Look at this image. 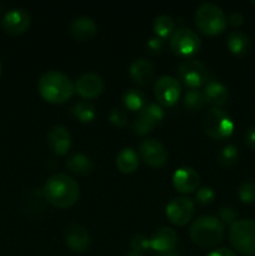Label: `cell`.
<instances>
[{
  "mask_svg": "<svg viewBox=\"0 0 255 256\" xmlns=\"http://www.w3.org/2000/svg\"><path fill=\"white\" fill-rule=\"evenodd\" d=\"M226 45L230 52L239 58L246 56L250 52V50H252V42H250L249 36L240 32H230L228 35Z\"/></svg>",
  "mask_w": 255,
  "mask_h": 256,
  "instance_id": "21",
  "label": "cell"
},
{
  "mask_svg": "<svg viewBox=\"0 0 255 256\" xmlns=\"http://www.w3.org/2000/svg\"><path fill=\"white\" fill-rule=\"evenodd\" d=\"M218 160H219L220 164L225 168L234 166L238 162V160H239V149L232 144L226 145V146L222 148V152H219Z\"/></svg>",
  "mask_w": 255,
  "mask_h": 256,
  "instance_id": "28",
  "label": "cell"
},
{
  "mask_svg": "<svg viewBox=\"0 0 255 256\" xmlns=\"http://www.w3.org/2000/svg\"><path fill=\"white\" fill-rule=\"evenodd\" d=\"M130 249H132V252H139V254L144 252L145 250L150 249L149 238H146L145 235L142 234L135 235L132 239V242H130Z\"/></svg>",
  "mask_w": 255,
  "mask_h": 256,
  "instance_id": "35",
  "label": "cell"
},
{
  "mask_svg": "<svg viewBox=\"0 0 255 256\" xmlns=\"http://www.w3.org/2000/svg\"><path fill=\"white\" fill-rule=\"evenodd\" d=\"M206 105L204 92L198 89H190L184 96V106L190 112H199Z\"/></svg>",
  "mask_w": 255,
  "mask_h": 256,
  "instance_id": "27",
  "label": "cell"
},
{
  "mask_svg": "<svg viewBox=\"0 0 255 256\" xmlns=\"http://www.w3.org/2000/svg\"><path fill=\"white\" fill-rule=\"evenodd\" d=\"M195 24L199 32L206 36L222 34L228 26V19L224 10L212 2L199 5L194 15Z\"/></svg>",
  "mask_w": 255,
  "mask_h": 256,
  "instance_id": "4",
  "label": "cell"
},
{
  "mask_svg": "<svg viewBox=\"0 0 255 256\" xmlns=\"http://www.w3.org/2000/svg\"><path fill=\"white\" fill-rule=\"evenodd\" d=\"M30 24H32L30 14L22 8H15V9L6 12L2 20V29L12 36H18V35L26 32L29 30Z\"/></svg>",
  "mask_w": 255,
  "mask_h": 256,
  "instance_id": "12",
  "label": "cell"
},
{
  "mask_svg": "<svg viewBox=\"0 0 255 256\" xmlns=\"http://www.w3.org/2000/svg\"><path fill=\"white\" fill-rule=\"evenodd\" d=\"M208 256H238L232 250L225 249V248H222V249H216L214 252H210Z\"/></svg>",
  "mask_w": 255,
  "mask_h": 256,
  "instance_id": "39",
  "label": "cell"
},
{
  "mask_svg": "<svg viewBox=\"0 0 255 256\" xmlns=\"http://www.w3.org/2000/svg\"><path fill=\"white\" fill-rule=\"evenodd\" d=\"M109 122H112V125H114L115 128H122L126 126L128 124V114L125 110L119 109V108H115L110 112L109 114Z\"/></svg>",
  "mask_w": 255,
  "mask_h": 256,
  "instance_id": "32",
  "label": "cell"
},
{
  "mask_svg": "<svg viewBox=\"0 0 255 256\" xmlns=\"http://www.w3.org/2000/svg\"><path fill=\"white\" fill-rule=\"evenodd\" d=\"M38 90L45 102L60 105L72 99L75 94V84L64 72L52 70L42 75L38 82Z\"/></svg>",
  "mask_w": 255,
  "mask_h": 256,
  "instance_id": "2",
  "label": "cell"
},
{
  "mask_svg": "<svg viewBox=\"0 0 255 256\" xmlns=\"http://www.w3.org/2000/svg\"><path fill=\"white\" fill-rule=\"evenodd\" d=\"M192 242L202 249H212L222 244L225 236V226L218 218L204 215L195 220L189 230Z\"/></svg>",
  "mask_w": 255,
  "mask_h": 256,
  "instance_id": "3",
  "label": "cell"
},
{
  "mask_svg": "<svg viewBox=\"0 0 255 256\" xmlns=\"http://www.w3.org/2000/svg\"><path fill=\"white\" fill-rule=\"evenodd\" d=\"M139 158L149 165L150 168L160 169L166 165L168 159H169V152L164 146L162 142L156 139H148L142 140L139 145Z\"/></svg>",
  "mask_w": 255,
  "mask_h": 256,
  "instance_id": "9",
  "label": "cell"
},
{
  "mask_svg": "<svg viewBox=\"0 0 255 256\" xmlns=\"http://www.w3.org/2000/svg\"><path fill=\"white\" fill-rule=\"evenodd\" d=\"M200 182L199 174L192 168H180L172 175V185L182 194H192Z\"/></svg>",
  "mask_w": 255,
  "mask_h": 256,
  "instance_id": "17",
  "label": "cell"
},
{
  "mask_svg": "<svg viewBox=\"0 0 255 256\" xmlns=\"http://www.w3.org/2000/svg\"><path fill=\"white\" fill-rule=\"evenodd\" d=\"M142 114L145 115L149 120H152L155 125H159L165 118V112L162 106L159 104H155V102L148 104L146 108L142 112Z\"/></svg>",
  "mask_w": 255,
  "mask_h": 256,
  "instance_id": "30",
  "label": "cell"
},
{
  "mask_svg": "<svg viewBox=\"0 0 255 256\" xmlns=\"http://www.w3.org/2000/svg\"><path fill=\"white\" fill-rule=\"evenodd\" d=\"M202 126L210 139L219 142L232 136L235 129L232 116L220 108H212L205 112L202 119Z\"/></svg>",
  "mask_w": 255,
  "mask_h": 256,
  "instance_id": "5",
  "label": "cell"
},
{
  "mask_svg": "<svg viewBox=\"0 0 255 256\" xmlns=\"http://www.w3.org/2000/svg\"><path fill=\"white\" fill-rule=\"evenodd\" d=\"M170 49L178 56L190 59L202 49V39L194 30L182 28L172 34L170 40Z\"/></svg>",
  "mask_w": 255,
  "mask_h": 256,
  "instance_id": "8",
  "label": "cell"
},
{
  "mask_svg": "<svg viewBox=\"0 0 255 256\" xmlns=\"http://www.w3.org/2000/svg\"><path fill=\"white\" fill-rule=\"evenodd\" d=\"M72 115L80 122L89 124L96 119V109L92 102L82 100L72 108Z\"/></svg>",
  "mask_w": 255,
  "mask_h": 256,
  "instance_id": "25",
  "label": "cell"
},
{
  "mask_svg": "<svg viewBox=\"0 0 255 256\" xmlns=\"http://www.w3.org/2000/svg\"><path fill=\"white\" fill-rule=\"evenodd\" d=\"M66 168L72 174L79 175V176H86V175L92 174L94 170V162L88 155L78 152L68 159Z\"/></svg>",
  "mask_w": 255,
  "mask_h": 256,
  "instance_id": "23",
  "label": "cell"
},
{
  "mask_svg": "<svg viewBox=\"0 0 255 256\" xmlns=\"http://www.w3.org/2000/svg\"><path fill=\"white\" fill-rule=\"evenodd\" d=\"M204 96L206 104L212 105L214 108H219L228 104L230 94L229 89L224 84H222L219 82H215V80H212V82H209L205 85Z\"/></svg>",
  "mask_w": 255,
  "mask_h": 256,
  "instance_id": "20",
  "label": "cell"
},
{
  "mask_svg": "<svg viewBox=\"0 0 255 256\" xmlns=\"http://www.w3.org/2000/svg\"><path fill=\"white\" fill-rule=\"evenodd\" d=\"M48 144L52 152L58 156H65L72 149V135L68 128L55 125L48 134Z\"/></svg>",
  "mask_w": 255,
  "mask_h": 256,
  "instance_id": "16",
  "label": "cell"
},
{
  "mask_svg": "<svg viewBox=\"0 0 255 256\" xmlns=\"http://www.w3.org/2000/svg\"><path fill=\"white\" fill-rule=\"evenodd\" d=\"M230 244L240 254L255 256V220H238L230 226Z\"/></svg>",
  "mask_w": 255,
  "mask_h": 256,
  "instance_id": "6",
  "label": "cell"
},
{
  "mask_svg": "<svg viewBox=\"0 0 255 256\" xmlns=\"http://www.w3.org/2000/svg\"><path fill=\"white\" fill-rule=\"evenodd\" d=\"M42 195L52 206L58 209H70L80 199V185L68 174H55L46 180Z\"/></svg>",
  "mask_w": 255,
  "mask_h": 256,
  "instance_id": "1",
  "label": "cell"
},
{
  "mask_svg": "<svg viewBox=\"0 0 255 256\" xmlns=\"http://www.w3.org/2000/svg\"><path fill=\"white\" fill-rule=\"evenodd\" d=\"M70 32L78 42H89L98 34V25L92 18L80 16L72 20Z\"/></svg>",
  "mask_w": 255,
  "mask_h": 256,
  "instance_id": "18",
  "label": "cell"
},
{
  "mask_svg": "<svg viewBox=\"0 0 255 256\" xmlns=\"http://www.w3.org/2000/svg\"><path fill=\"white\" fill-rule=\"evenodd\" d=\"M2 62H0V76H2Z\"/></svg>",
  "mask_w": 255,
  "mask_h": 256,
  "instance_id": "42",
  "label": "cell"
},
{
  "mask_svg": "<svg viewBox=\"0 0 255 256\" xmlns=\"http://www.w3.org/2000/svg\"><path fill=\"white\" fill-rule=\"evenodd\" d=\"M244 140H245V144L250 148V149L255 150V126L249 128L246 130L244 135Z\"/></svg>",
  "mask_w": 255,
  "mask_h": 256,
  "instance_id": "37",
  "label": "cell"
},
{
  "mask_svg": "<svg viewBox=\"0 0 255 256\" xmlns=\"http://www.w3.org/2000/svg\"><path fill=\"white\" fill-rule=\"evenodd\" d=\"M65 244L72 252H85L92 245V236L86 228L79 224H72L66 228L64 232Z\"/></svg>",
  "mask_w": 255,
  "mask_h": 256,
  "instance_id": "15",
  "label": "cell"
},
{
  "mask_svg": "<svg viewBox=\"0 0 255 256\" xmlns=\"http://www.w3.org/2000/svg\"><path fill=\"white\" fill-rule=\"evenodd\" d=\"M105 82L98 74L86 72L82 75L75 82V92L85 100H92L99 98L104 92Z\"/></svg>",
  "mask_w": 255,
  "mask_h": 256,
  "instance_id": "14",
  "label": "cell"
},
{
  "mask_svg": "<svg viewBox=\"0 0 255 256\" xmlns=\"http://www.w3.org/2000/svg\"><path fill=\"white\" fill-rule=\"evenodd\" d=\"M154 94L159 105L165 108H172L179 102L182 95V84L172 76L159 78L154 85Z\"/></svg>",
  "mask_w": 255,
  "mask_h": 256,
  "instance_id": "11",
  "label": "cell"
},
{
  "mask_svg": "<svg viewBox=\"0 0 255 256\" xmlns=\"http://www.w3.org/2000/svg\"><path fill=\"white\" fill-rule=\"evenodd\" d=\"M244 15H242V12H232V14L230 15L228 22H229L232 28H239L244 24Z\"/></svg>",
  "mask_w": 255,
  "mask_h": 256,
  "instance_id": "38",
  "label": "cell"
},
{
  "mask_svg": "<svg viewBox=\"0 0 255 256\" xmlns=\"http://www.w3.org/2000/svg\"><path fill=\"white\" fill-rule=\"evenodd\" d=\"M196 202L202 206H206V205H210L215 199V192L212 188H202V189L198 190L196 192Z\"/></svg>",
  "mask_w": 255,
  "mask_h": 256,
  "instance_id": "34",
  "label": "cell"
},
{
  "mask_svg": "<svg viewBox=\"0 0 255 256\" xmlns=\"http://www.w3.org/2000/svg\"><path fill=\"white\" fill-rule=\"evenodd\" d=\"M150 249L164 256L175 252L178 246V234L172 228L162 226L155 230L149 239Z\"/></svg>",
  "mask_w": 255,
  "mask_h": 256,
  "instance_id": "13",
  "label": "cell"
},
{
  "mask_svg": "<svg viewBox=\"0 0 255 256\" xmlns=\"http://www.w3.org/2000/svg\"><path fill=\"white\" fill-rule=\"evenodd\" d=\"M178 75L182 84L189 89H198L205 86L210 80V74L208 68L202 62L196 59H185L180 62L178 68Z\"/></svg>",
  "mask_w": 255,
  "mask_h": 256,
  "instance_id": "7",
  "label": "cell"
},
{
  "mask_svg": "<svg viewBox=\"0 0 255 256\" xmlns=\"http://www.w3.org/2000/svg\"><path fill=\"white\" fill-rule=\"evenodd\" d=\"M130 78L135 84L140 86H146L152 82L155 75V68L149 60L146 59H136L130 65Z\"/></svg>",
  "mask_w": 255,
  "mask_h": 256,
  "instance_id": "19",
  "label": "cell"
},
{
  "mask_svg": "<svg viewBox=\"0 0 255 256\" xmlns=\"http://www.w3.org/2000/svg\"><path fill=\"white\" fill-rule=\"evenodd\" d=\"M164 256H180V255H179V254H176V252H170V254L164 255Z\"/></svg>",
  "mask_w": 255,
  "mask_h": 256,
  "instance_id": "41",
  "label": "cell"
},
{
  "mask_svg": "<svg viewBox=\"0 0 255 256\" xmlns=\"http://www.w3.org/2000/svg\"><path fill=\"white\" fill-rule=\"evenodd\" d=\"M126 256H142V255L139 254V252H132V250H130V252H128Z\"/></svg>",
  "mask_w": 255,
  "mask_h": 256,
  "instance_id": "40",
  "label": "cell"
},
{
  "mask_svg": "<svg viewBox=\"0 0 255 256\" xmlns=\"http://www.w3.org/2000/svg\"><path fill=\"white\" fill-rule=\"evenodd\" d=\"M195 214V204L186 196L174 198L166 205V218L175 226H185L192 220Z\"/></svg>",
  "mask_w": 255,
  "mask_h": 256,
  "instance_id": "10",
  "label": "cell"
},
{
  "mask_svg": "<svg viewBox=\"0 0 255 256\" xmlns=\"http://www.w3.org/2000/svg\"><path fill=\"white\" fill-rule=\"evenodd\" d=\"M155 128H156V125H155L152 120L148 119L145 115H142V112H140L139 116H138L132 124V132H134L135 135H138V136H145V135L150 134Z\"/></svg>",
  "mask_w": 255,
  "mask_h": 256,
  "instance_id": "29",
  "label": "cell"
},
{
  "mask_svg": "<svg viewBox=\"0 0 255 256\" xmlns=\"http://www.w3.org/2000/svg\"><path fill=\"white\" fill-rule=\"evenodd\" d=\"M218 215H219L218 219L222 222L224 226L225 225L232 226V225H234L238 222V218H239V214L232 208H220Z\"/></svg>",
  "mask_w": 255,
  "mask_h": 256,
  "instance_id": "33",
  "label": "cell"
},
{
  "mask_svg": "<svg viewBox=\"0 0 255 256\" xmlns=\"http://www.w3.org/2000/svg\"><path fill=\"white\" fill-rule=\"evenodd\" d=\"M148 48H149V50L152 54H160L162 48H164V40L160 39V38L158 36L152 38V39L149 40V42H148Z\"/></svg>",
  "mask_w": 255,
  "mask_h": 256,
  "instance_id": "36",
  "label": "cell"
},
{
  "mask_svg": "<svg viewBox=\"0 0 255 256\" xmlns=\"http://www.w3.org/2000/svg\"><path fill=\"white\" fill-rule=\"evenodd\" d=\"M122 104H124L125 109L130 110V112H142L148 105L146 95L142 90L129 89L122 95Z\"/></svg>",
  "mask_w": 255,
  "mask_h": 256,
  "instance_id": "24",
  "label": "cell"
},
{
  "mask_svg": "<svg viewBox=\"0 0 255 256\" xmlns=\"http://www.w3.org/2000/svg\"><path fill=\"white\" fill-rule=\"evenodd\" d=\"M152 28H154V32L156 34V36L164 40L172 36V34L175 32V22L172 20V18L168 16V15H159L155 18Z\"/></svg>",
  "mask_w": 255,
  "mask_h": 256,
  "instance_id": "26",
  "label": "cell"
},
{
  "mask_svg": "<svg viewBox=\"0 0 255 256\" xmlns=\"http://www.w3.org/2000/svg\"><path fill=\"white\" fill-rule=\"evenodd\" d=\"M238 195L244 204H255V182H244L238 190Z\"/></svg>",
  "mask_w": 255,
  "mask_h": 256,
  "instance_id": "31",
  "label": "cell"
},
{
  "mask_svg": "<svg viewBox=\"0 0 255 256\" xmlns=\"http://www.w3.org/2000/svg\"><path fill=\"white\" fill-rule=\"evenodd\" d=\"M140 158L139 154L132 148H125L120 150L116 156V168L122 174H132L139 168Z\"/></svg>",
  "mask_w": 255,
  "mask_h": 256,
  "instance_id": "22",
  "label": "cell"
}]
</instances>
